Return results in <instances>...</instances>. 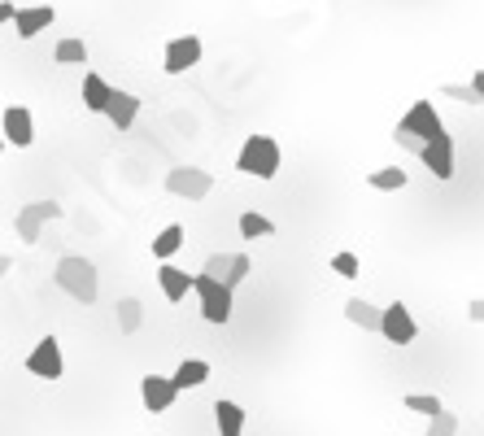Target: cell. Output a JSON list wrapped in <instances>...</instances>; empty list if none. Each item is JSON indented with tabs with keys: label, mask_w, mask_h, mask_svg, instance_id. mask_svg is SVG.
I'll return each mask as SVG.
<instances>
[{
	"label": "cell",
	"mask_w": 484,
	"mask_h": 436,
	"mask_svg": "<svg viewBox=\"0 0 484 436\" xmlns=\"http://www.w3.org/2000/svg\"><path fill=\"white\" fill-rule=\"evenodd\" d=\"M366 184H371L375 193H402V188H406V170L402 166H380V170L366 175Z\"/></svg>",
	"instance_id": "ffe728a7"
},
{
	"label": "cell",
	"mask_w": 484,
	"mask_h": 436,
	"mask_svg": "<svg viewBox=\"0 0 484 436\" xmlns=\"http://www.w3.org/2000/svg\"><path fill=\"white\" fill-rule=\"evenodd\" d=\"M280 145L270 140V136H249L241 148V157H236V170L249 175V179H275L280 175Z\"/></svg>",
	"instance_id": "7a4b0ae2"
},
{
	"label": "cell",
	"mask_w": 484,
	"mask_h": 436,
	"mask_svg": "<svg viewBox=\"0 0 484 436\" xmlns=\"http://www.w3.org/2000/svg\"><path fill=\"white\" fill-rule=\"evenodd\" d=\"M193 292L201 301V315L205 323H227L232 318V289L214 280V275H193Z\"/></svg>",
	"instance_id": "3957f363"
},
{
	"label": "cell",
	"mask_w": 484,
	"mask_h": 436,
	"mask_svg": "<svg viewBox=\"0 0 484 436\" xmlns=\"http://www.w3.org/2000/svg\"><path fill=\"white\" fill-rule=\"evenodd\" d=\"M345 318L363 332H380V306H371L366 297H349L345 301Z\"/></svg>",
	"instance_id": "e0dca14e"
},
{
	"label": "cell",
	"mask_w": 484,
	"mask_h": 436,
	"mask_svg": "<svg viewBox=\"0 0 484 436\" xmlns=\"http://www.w3.org/2000/svg\"><path fill=\"white\" fill-rule=\"evenodd\" d=\"M0 122H5V145H14V148L35 145V118H31L26 105H9V109L0 114Z\"/></svg>",
	"instance_id": "8fae6325"
},
{
	"label": "cell",
	"mask_w": 484,
	"mask_h": 436,
	"mask_svg": "<svg viewBox=\"0 0 484 436\" xmlns=\"http://www.w3.org/2000/svg\"><path fill=\"white\" fill-rule=\"evenodd\" d=\"M406 411H419L432 419V414L445 411V406H441V397H432V393H411V397H406Z\"/></svg>",
	"instance_id": "4316f807"
},
{
	"label": "cell",
	"mask_w": 484,
	"mask_h": 436,
	"mask_svg": "<svg viewBox=\"0 0 484 436\" xmlns=\"http://www.w3.org/2000/svg\"><path fill=\"white\" fill-rule=\"evenodd\" d=\"M380 336H384L388 345H411V340L419 336V323L411 318V310H406L402 301H393V306L380 310Z\"/></svg>",
	"instance_id": "ba28073f"
},
{
	"label": "cell",
	"mask_w": 484,
	"mask_h": 436,
	"mask_svg": "<svg viewBox=\"0 0 484 436\" xmlns=\"http://www.w3.org/2000/svg\"><path fill=\"white\" fill-rule=\"evenodd\" d=\"M218 436H244V411L236 402H214Z\"/></svg>",
	"instance_id": "ac0fdd59"
},
{
	"label": "cell",
	"mask_w": 484,
	"mask_h": 436,
	"mask_svg": "<svg viewBox=\"0 0 484 436\" xmlns=\"http://www.w3.org/2000/svg\"><path fill=\"white\" fill-rule=\"evenodd\" d=\"M244 275H249V253H227V270H223V284L236 292L244 284Z\"/></svg>",
	"instance_id": "d4e9b609"
},
{
	"label": "cell",
	"mask_w": 484,
	"mask_h": 436,
	"mask_svg": "<svg viewBox=\"0 0 484 436\" xmlns=\"http://www.w3.org/2000/svg\"><path fill=\"white\" fill-rule=\"evenodd\" d=\"M52 218H62V205H57V201H26L23 210H18V218H14V232H18V241L40 244L44 223H52Z\"/></svg>",
	"instance_id": "5b68a950"
},
{
	"label": "cell",
	"mask_w": 484,
	"mask_h": 436,
	"mask_svg": "<svg viewBox=\"0 0 484 436\" xmlns=\"http://www.w3.org/2000/svg\"><path fill=\"white\" fill-rule=\"evenodd\" d=\"M105 100H109V83H105L100 74H83V109L100 114V109H105Z\"/></svg>",
	"instance_id": "7402d4cb"
},
{
	"label": "cell",
	"mask_w": 484,
	"mask_h": 436,
	"mask_svg": "<svg viewBox=\"0 0 484 436\" xmlns=\"http://www.w3.org/2000/svg\"><path fill=\"white\" fill-rule=\"evenodd\" d=\"M223 270H227V253H214V258L201 267V275H214V280H223Z\"/></svg>",
	"instance_id": "f1b7e54d"
},
{
	"label": "cell",
	"mask_w": 484,
	"mask_h": 436,
	"mask_svg": "<svg viewBox=\"0 0 484 436\" xmlns=\"http://www.w3.org/2000/svg\"><path fill=\"white\" fill-rule=\"evenodd\" d=\"M397 131H402V136H414V140L423 145V140H432V136L445 131V122H441V114L432 109V100H414L411 109H406V118L397 122Z\"/></svg>",
	"instance_id": "8992f818"
},
{
	"label": "cell",
	"mask_w": 484,
	"mask_h": 436,
	"mask_svg": "<svg viewBox=\"0 0 484 436\" xmlns=\"http://www.w3.org/2000/svg\"><path fill=\"white\" fill-rule=\"evenodd\" d=\"M52 62H57V66H83V62H88V44H83V40H57Z\"/></svg>",
	"instance_id": "603a6c76"
},
{
	"label": "cell",
	"mask_w": 484,
	"mask_h": 436,
	"mask_svg": "<svg viewBox=\"0 0 484 436\" xmlns=\"http://www.w3.org/2000/svg\"><path fill=\"white\" fill-rule=\"evenodd\" d=\"M0 153H5V145H0Z\"/></svg>",
	"instance_id": "d6a6232c"
},
{
	"label": "cell",
	"mask_w": 484,
	"mask_h": 436,
	"mask_svg": "<svg viewBox=\"0 0 484 436\" xmlns=\"http://www.w3.org/2000/svg\"><path fill=\"white\" fill-rule=\"evenodd\" d=\"M241 236L244 241H262V236H275V223L267 214H258V210H249L241 214Z\"/></svg>",
	"instance_id": "cb8c5ba5"
},
{
	"label": "cell",
	"mask_w": 484,
	"mask_h": 436,
	"mask_svg": "<svg viewBox=\"0 0 484 436\" xmlns=\"http://www.w3.org/2000/svg\"><path fill=\"white\" fill-rule=\"evenodd\" d=\"M166 193L184 196V201H205V196L214 193V175L201 166H175L166 170Z\"/></svg>",
	"instance_id": "277c9868"
},
{
	"label": "cell",
	"mask_w": 484,
	"mask_h": 436,
	"mask_svg": "<svg viewBox=\"0 0 484 436\" xmlns=\"http://www.w3.org/2000/svg\"><path fill=\"white\" fill-rule=\"evenodd\" d=\"M52 284L66 292V297H74L79 306H92V301L100 297L97 267H92L88 258H79V253H71V258H62V262H57V270H52Z\"/></svg>",
	"instance_id": "6da1fadb"
},
{
	"label": "cell",
	"mask_w": 484,
	"mask_h": 436,
	"mask_svg": "<svg viewBox=\"0 0 484 436\" xmlns=\"http://www.w3.org/2000/svg\"><path fill=\"white\" fill-rule=\"evenodd\" d=\"M9 18H14V5H9V0H0V26L9 23Z\"/></svg>",
	"instance_id": "4dcf8cb0"
},
{
	"label": "cell",
	"mask_w": 484,
	"mask_h": 436,
	"mask_svg": "<svg viewBox=\"0 0 484 436\" xmlns=\"http://www.w3.org/2000/svg\"><path fill=\"white\" fill-rule=\"evenodd\" d=\"M184 236H188V232H184L179 223L162 227V232H157V241H153V258H162V262H166V258H175V253L184 249Z\"/></svg>",
	"instance_id": "d6986e66"
},
{
	"label": "cell",
	"mask_w": 484,
	"mask_h": 436,
	"mask_svg": "<svg viewBox=\"0 0 484 436\" xmlns=\"http://www.w3.org/2000/svg\"><path fill=\"white\" fill-rule=\"evenodd\" d=\"M393 140H397V145H406L411 153H419V140H414V136H402V131H393Z\"/></svg>",
	"instance_id": "f546056e"
},
{
	"label": "cell",
	"mask_w": 484,
	"mask_h": 436,
	"mask_svg": "<svg viewBox=\"0 0 484 436\" xmlns=\"http://www.w3.org/2000/svg\"><path fill=\"white\" fill-rule=\"evenodd\" d=\"M419 157H423V166L432 170L441 184H445V179H454V136H450V131H441V136H432V140H423V145H419Z\"/></svg>",
	"instance_id": "52a82bcc"
},
{
	"label": "cell",
	"mask_w": 484,
	"mask_h": 436,
	"mask_svg": "<svg viewBox=\"0 0 484 436\" xmlns=\"http://www.w3.org/2000/svg\"><path fill=\"white\" fill-rule=\"evenodd\" d=\"M140 397H145V406L153 414H166L179 393L170 384V375H145V380H140Z\"/></svg>",
	"instance_id": "5bb4252c"
},
{
	"label": "cell",
	"mask_w": 484,
	"mask_h": 436,
	"mask_svg": "<svg viewBox=\"0 0 484 436\" xmlns=\"http://www.w3.org/2000/svg\"><path fill=\"white\" fill-rule=\"evenodd\" d=\"M332 270H337L340 280H358V258H354V253H349V249H340L337 258H332Z\"/></svg>",
	"instance_id": "83f0119b"
},
{
	"label": "cell",
	"mask_w": 484,
	"mask_h": 436,
	"mask_svg": "<svg viewBox=\"0 0 484 436\" xmlns=\"http://www.w3.org/2000/svg\"><path fill=\"white\" fill-rule=\"evenodd\" d=\"M201 40L196 35H179V40H170L166 44V57H162V71L166 74H188L201 62Z\"/></svg>",
	"instance_id": "7c38bea8"
},
{
	"label": "cell",
	"mask_w": 484,
	"mask_h": 436,
	"mask_svg": "<svg viewBox=\"0 0 484 436\" xmlns=\"http://www.w3.org/2000/svg\"><path fill=\"white\" fill-rule=\"evenodd\" d=\"M26 371L31 375H40V380H62V371H66V358H62V345L57 336H44L31 354H26Z\"/></svg>",
	"instance_id": "9c48e42d"
},
{
	"label": "cell",
	"mask_w": 484,
	"mask_h": 436,
	"mask_svg": "<svg viewBox=\"0 0 484 436\" xmlns=\"http://www.w3.org/2000/svg\"><path fill=\"white\" fill-rule=\"evenodd\" d=\"M9 270H14V258H9V253H0V280H5Z\"/></svg>",
	"instance_id": "1f68e13d"
},
{
	"label": "cell",
	"mask_w": 484,
	"mask_h": 436,
	"mask_svg": "<svg viewBox=\"0 0 484 436\" xmlns=\"http://www.w3.org/2000/svg\"><path fill=\"white\" fill-rule=\"evenodd\" d=\"M100 114L114 122L119 131H131V122L140 114V97H136V92H122V88H109V100H105Z\"/></svg>",
	"instance_id": "4fadbf2b"
},
{
	"label": "cell",
	"mask_w": 484,
	"mask_h": 436,
	"mask_svg": "<svg viewBox=\"0 0 484 436\" xmlns=\"http://www.w3.org/2000/svg\"><path fill=\"white\" fill-rule=\"evenodd\" d=\"M14 31H18V40H35L40 31H49L52 23H57V9L52 5H26V9H18L14 5Z\"/></svg>",
	"instance_id": "30bf717a"
},
{
	"label": "cell",
	"mask_w": 484,
	"mask_h": 436,
	"mask_svg": "<svg viewBox=\"0 0 484 436\" xmlns=\"http://www.w3.org/2000/svg\"><path fill=\"white\" fill-rule=\"evenodd\" d=\"M423 436H459V414L436 411V414H432V423H428V432H423Z\"/></svg>",
	"instance_id": "484cf974"
},
{
	"label": "cell",
	"mask_w": 484,
	"mask_h": 436,
	"mask_svg": "<svg viewBox=\"0 0 484 436\" xmlns=\"http://www.w3.org/2000/svg\"><path fill=\"white\" fill-rule=\"evenodd\" d=\"M114 310H119V332H122V336L140 332V323H145V306H140L136 297H122V301L114 306Z\"/></svg>",
	"instance_id": "44dd1931"
},
{
	"label": "cell",
	"mask_w": 484,
	"mask_h": 436,
	"mask_svg": "<svg viewBox=\"0 0 484 436\" xmlns=\"http://www.w3.org/2000/svg\"><path fill=\"white\" fill-rule=\"evenodd\" d=\"M205 380H210V363H205V358H184V363H179V371L170 375L175 393H184V388H201Z\"/></svg>",
	"instance_id": "2e32d148"
},
{
	"label": "cell",
	"mask_w": 484,
	"mask_h": 436,
	"mask_svg": "<svg viewBox=\"0 0 484 436\" xmlns=\"http://www.w3.org/2000/svg\"><path fill=\"white\" fill-rule=\"evenodd\" d=\"M157 284H162V297H166V301H184V297L193 292V275H188V270H179L166 258L162 270H157Z\"/></svg>",
	"instance_id": "9a60e30c"
}]
</instances>
